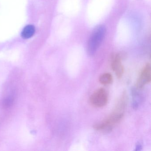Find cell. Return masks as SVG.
Instances as JSON below:
<instances>
[{"instance_id":"6da1fadb","label":"cell","mask_w":151,"mask_h":151,"mask_svg":"<svg viewBox=\"0 0 151 151\" xmlns=\"http://www.w3.org/2000/svg\"><path fill=\"white\" fill-rule=\"evenodd\" d=\"M128 101V95L124 92L116 102L113 112L104 120L93 124L94 129L104 133L112 132L123 118Z\"/></svg>"},{"instance_id":"7a4b0ae2","label":"cell","mask_w":151,"mask_h":151,"mask_svg":"<svg viewBox=\"0 0 151 151\" xmlns=\"http://www.w3.org/2000/svg\"><path fill=\"white\" fill-rule=\"evenodd\" d=\"M106 33V28L103 25H99L93 31L87 45V52L90 56L93 55L102 42Z\"/></svg>"},{"instance_id":"3957f363","label":"cell","mask_w":151,"mask_h":151,"mask_svg":"<svg viewBox=\"0 0 151 151\" xmlns=\"http://www.w3.org/2000/svg\"><path fill=\"white\" fill-rule=\"evenodd\" d=\"M108 94L106 89L101 88L97 89L90 96L89 101L93 107L102 108L107 104Z\"/></svg>"},{"instance_id":"277c9868","label":"cell","mask_w":151,"mask_h":151,"mask_svg":"<svg viewBox=\"0 0 151 151\" xmlns=\"http://www.w3.org/2000/svg\"><path fill=\"white\" fill-rule=\"evenodd\" d=\"M123 55L121 53L113 54L111 56L110 66L111 68L114 71L117 78H122L123 75L124 68L122 64V60L124 58Z\"/></svg>"},{"instance_id":"5b68a950","label":"cell","mask_w":151,"mask_h":151,"mask_svg":"<svg viewBox=\"0 0 151 151\" xmlns=\"http://www.w3.org/2000/svg\"><path fill=\"white\" fill-rule=\"evenodd\" d=\"M151 81V68L149 63H147L140 72L137 82L136 87L137 90L142 89L145 85Z\"/></svg>"},{"instance_id":"8992f818","label":"cell","mask_w":151,"mask_h":151,"mask_svg":"<svg viewBox=\"0 0 151 151\" xmlns=\"http://www.w3.org/2000/svg\"><path fill=\"white\" fill-rule=\"evenodd\" d=\"M35 32V27L32 25H28L23 30L22 36L23 38L27 39L32 37L34 35Z\"/></svg>"},{"instance_id":"52a82bcc","label":"cell","mask_w":151,"mask_h":151,"mask_svg":"<svg viewBox=\"0 0 151 151\" xmlns=\"http://www.w3.org/2000/svg\"><path fill=\"white\" fill-rule=\"evenodd\" d=\"M99 81L101 84L104 85L110 84L113 82V76L109 73H104L99 77Z\"/></svg>"},{"instance_id":"ba28073f","label":"cell","mask_w":151,"mask_h":151,"mask_svg":"<svg viewBox=\"0 0 151 151\" xmlns=\"http://www.w3.org/2000/svg\"><path fill=\"white\" fill-rule=\"evenodd\" d=\"M13 100L11 98H8L6 99L3 101V106L4 107L7 108L11 106V105L13 104Z\"/></svg>"}]
</instances>
